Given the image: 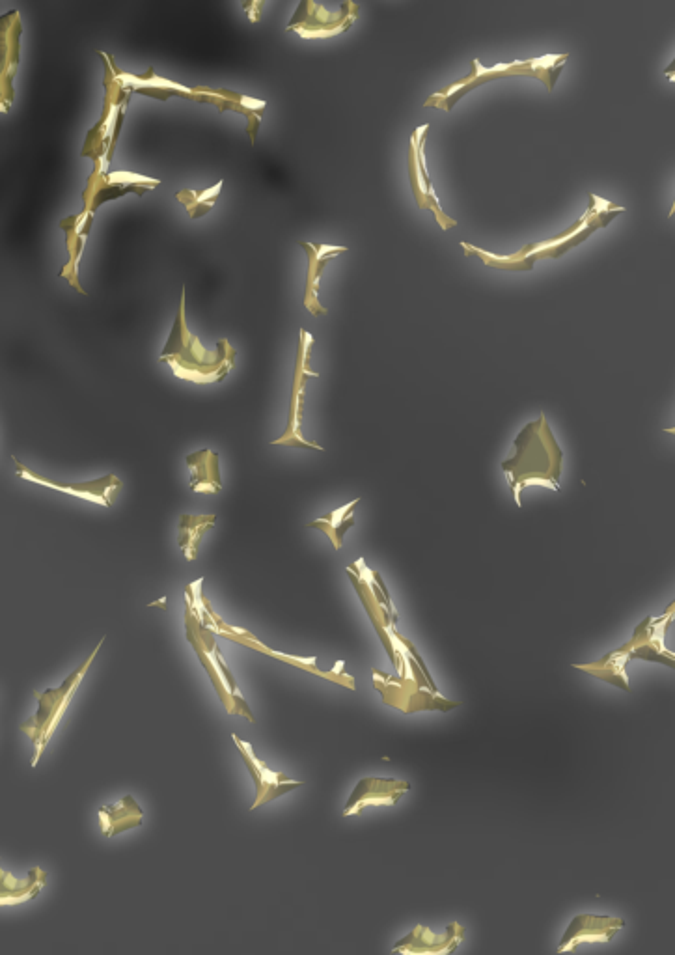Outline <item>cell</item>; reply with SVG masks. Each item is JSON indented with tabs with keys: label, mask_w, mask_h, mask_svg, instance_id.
Returning a JSON list of instances; mask_svg holds the SVG:
<instances>
[{
	"label": "cell",
	"mask_w": 675,
	"mask_h": 955,
	"mask_svg": "<svg viewBox=\"0 0 675 955\" xmlns=\"http://www.w3.org/2000/svg\"><path fill=\"white\" fill-rule=\"evenodd\" d=\"M359 504V500H353L351 506H345V508H340L336 512L329 513L321 519H317L314 523H310L308 528H317V530H323L329 538H331L332 543H334V549H340L342 547V541H344V534L355 525L353 519H347V515H351V510Z\"/></svg>",
	"instance_id": "cell-17"
},
{
	"label": "cell",
	"mask_w": 675,
	"mask_h": 955,
	"mask_svg": "<svg viewBox=\"0 0 675 955\" xmlns=\"http://www.w3.org/2000/svg\"><path fill=\"white\" fill-rule=\"evenodd\" d=\"M664 75H666V79H668V81L675 83V60L672 62V64H670V66H668V68H666V70H664Z\"/></svg>",
	"instance_id": "cell-18"
},
{
	"label": "cell",
	"mask_w": 675,
	"mask_h": 955,
	"mask_svg": "<svg viewBox=\"0 0 675 955\" xmlns=\"http://www.w3.org/2000/svg\"><path fill=\"white\" fill-rule=\"evenodd\" d=\"M429 125L420 127L414 131L413 142H411V152H409V170H411V181H413L414 196L420 208L429 209L435 213L437 221L441 224L442 230L454 228L455 221L446 217L442 213L441 204L435 200V194L431 189V180L426 174V165H424V142L428 139Z\"/></svg>",
	"instance_id": "cell-10"
},
{
	"label": "cell",
	"mask_w": 675,
	"mask_h": 955,
	"mask_svg": "<svg viewBox=\"0 0 675 955\" xmlns=\"http://www.w3.org/2000/svg\"><path fill=\"white\" fill-rule=\"evenodd\" d=\"M621 213H625V209L620 208V206H614V204H610V202L601 198V204H599L597 211L593 213L592 217H590V221L586 222L584 228L579 230L575 236H571L569 239L562 241V243H558V245H554V247H549V249L532 252L530 256H526V258L519 260V262H504L502 258L491 256V254L483 252L482 249L472 247L469 243H461V247H463V250H465L469 256H478L485 265H491V267H496V269H506V271H532L534 265L541 262V260H558L560 256H564L567 250L579 247L580 243H584L588 237L592 236L593 232H597V230H601V228H607L608 224L614 221Z\"/></svg>",
	"instance_id": "cell-4"
},
{
	"label": "cell",
	"mask_w": 675,
	"mask_h": 955,
	"mask_svg": "<svg viewBox=\"0 0 675 955\" xmlns=\"http://www.w3.org/2000/svg\"><path fill=\"white\" fill-rule=\"evenodd\" d=\"M465 931V926L457 922H452L441 935L426 926H416L392 946V952L400 955H452L465 941Z\"/></svg>",
	"instance_id": "cell-7"
},
{
	"label": "cell",
	"mask_w": 675,
	"mask_h": 955,
	"mask_svg": "<svg viewBox=\"0 0 675 955\" xmlns=\"http://www.w3.org/2000/svg\"><path fill=\"white\" fill-rule=\"evenodd\" d=\"M411 789L409 782L394 778H362L344 806V817L357 816L368 806H394Z\"/></svg>",
	"instance_id": "cell-9"
},
{
	"label": "cell",
	"mask_w": 675,
	"mask_h": 955,
	"mask_svg": "<svg viewBox=\"0 0 675 955\" xmlns=\"http://www.w3.org/2000/svg\"><path fill=\"white\" fill-rule=\"evenodd\" d=\"M142 819H144V812L131 795H125L124 799L118 804L99 808L101 832L107 838H114L122 832L142 827V823H144Z\"/></svg>",
	"instance_id": "cell-12"
},
{
	"label": "cell",
	"mask_w": 675,
	"mask_h": 955,
	"mask_svg": "<svg viewBox=\"0 0 675 955\" xmlns=\"http://www.w3.org/2000/svg\"><path fill=\"white\" fill-rule=\"evenodd\" d=\"M105 642V637L101 638L97 642L96 648L90 653V657L79 665V668L69 676L68 679H64V683L56 689H47L45 693L36 694V700H38V709L36 713L30 717V719L21 724V732L27 734L34 745V758H32V767H36L40 758H42L43 748L47 747L49 739L55 734L56 726L60 724V719L64 715V711L68 709L73 696H75V691L79 689L81 681H83L84 674L88 672L90 665L94 663L96 659L97 651L103 646Z\"/></svg>",
	"instance_id": "cell-2"
},
{
	"label": "cell",
	"mask_w": 675,
	"mask_h": 955,
	"mask_svg": "<svg viewBox=\"0 0 675 955\" xmlns=\"http://www.w3.org/2000/svg\"><path fill=\"white\" fill-rule=\"evenodd\" d=\"M17 465V476L23 478V480H28L32 484L43 485V487H49V489H55V491H60V493H66V495H71L75 499L88 500V502H94V504H99V506H105V508H111L114 504V500L118 497V493L122 491L124 487V482L114 476V474H107V476H101L97 480H90V482H83V484H64V482H56V480H51V478H45V476H40L38 472L32 471L25 467L23 463L15 461Z\"/></svg>",
	"instance_id": "cell-6"
},
{
	"label": "cell",
	"mask_w": 675,
	"mask_h": 955,
	"mask_svg": "<svg viewBox=\"0 0 675 955\" xmlns=\"http://www.w3.org/2000/svg\"><path fill=\"white\" fill-rule=\"evenodd\" d=\"M567 58H569L567 55H545L541 58L526 60V62L498 64L493 68H485L480 60H472V71L469 75H465L461 81L450 84L439 94L429 97L426 107L450 112L457 105V101L467 96L474 88L489 81L506 79V77H532V79H538L539 83H543V86L552 92L560 73L564 70Z\"/></svg>",
	"instance_id": "cell-1"
},
{
	"label": "cell",
	"mask_w": 675,
	"mask_h": 955,
	"mask_svg": "<svg viewBox=\"0 0 675 955\" xmlns=\"http://www.w3.org/2000/svg\"><path fill=\"white\" fill-rule=\"evenodd\" d=\"M204 609H206L207 614L211 616L213 625H217V627H213L217 635L228 638V640H234V642H237V644H243V646L252 648V650L265 653V655H269V657H273V659H278V661H284V663H288V665L297 666V668H304V670H308V672H312V674H317V676H321V678L334 679V676H331V674H325V672H321L319 668H316V665H314V663H316V659H299V657L282 655V653H278V651H273L271 648H267L265 644H262L258 638L254 637L252 633L245 631V629H239V627H232V625H228V623L224 622L222 618H219V616L213 612V609H211V605H209V601H207L206 597H204Z\"/></svg>",
	"instance_id": "cell-11"
},
{
	"label": "cell",
	"mask_w": 675,
	"mask_h": 955,
	"mask_svg": "<svg viewBox=\"0 0 675 955\" xmlns=\"http://www.w3.org/2000/svg\"><path fill=\"white\" fill-rule=\"evenodd\" d=\"M623 928H625L623 918L601 916V914H579L565 929L558 944V954L575 952L582 942H610Z\"/></svg>",
	"instance_id": "cell-8"
},
{
	"label": "cell",
	"mask_w": 675,
	"mask_h": 955,
	"mask_svg": "<svg viewBox=\"0 0 675 955\" xmlns=\"http://www.w3.org/2000/svg\"><path fill=\"white\" fill-rule=\"evenodd\" d=\"M232 739H234L235 745L239 748L243 763H245L248 773H250L252 780H254V786H256V799H254V803L250 806V810H258L260 806L273 803V801L280 799V797L286 795V793H291V791H295V789L303 788V782L291 780L290 776L284 775V773H278V771H273V769H269L262 760H258V756L254 754V748H252L250 743L239 739L235 734L232 735Z\"/></svg>",
	"instance_id": "cell-5"
},
{
	"label": "cell",
	"mask_w": 675,
	"mask_h": 955,
	"mask_svg": "<svg viewBox=\"0 0 675 955\" xmlns=\"http://www.w3.org/2000/svg\"><path fill=\"white\" fill-rule=\"evenodd\" d=\"M217 523V515H183L180 521V547L187 560H194L207 530Z\"/></svg>",
	"instance_id": "cell-15"
},
{
	"label": "cell",
	"mask_w": 675,
	"mask_h": 955,
	"mask_svg": "<svg viewBox=\"0 0 675 955\" xmlns=\"http://www.w3.org/2000/svg\"><path fill=\"white\" fill-rule=\"evenodd\" d=\"M674 215H675V202H674V208H672V211H670V217H674Z\"/></svg>",
	"instance_id": "cell-19"
},
{
	"label": "cell",
	"mask_w": 675,
	"mask_h": 955,
	"mask_svg": "<svg viewBox=\"0 0 675 955\" xmlns=\"http://www.w3.org/2000/svg\"><path fill=\"white\" fill-rule=\"evenodd\" d=\"M304 249L308 250L310 254V277H308V290H306V306L314 312V314H325V308L317 305V278L321 275V269L327 265V262L338 256L340 252H345V249L338 247V249H332V247H325V245H317L319 247V252L312 249V245L304 243Z\"/></svg>",
	"instance_id": "cell-16"
},
{
	"label": "cell",
	"mask_w": 675,
	"mask_h": 955,
	"mask_svg": "<svg viewBox=\"0 0 675 955\" xmlns=\"http://www.w3.org/2000/svg\"><path fill=\"white\" fill-rule=\"evenodd\" d=\"M185 633H187V640L189 644L193 646L194 653L198 655V659L202 661V666L207 672V676L211 679L215 691L219 694L221 698V704L230 715H241V717H247L250 722L254 720L252 713H250V707H248L247 702L243 700V696H234L226 679L222 676L221 668L217 665L215 661V655H217V644H215V629L213 627H207L202 616H198L193 610V605L189 601H185Z\"/></svg>",
	"instance_id": "cell-3"
},
{
	"label": "cell",
	"mask_w": 675,
	"mask_h": 955,
	"mask_svg": "<svg viewBox=\"0 0 675 955\" xmlns=\"http://www.w3.org/2000/svg\"><path fill=\"white\" fill-rule=\"evenodd\" d=\"M187 467L191 471V489L194 493L215 495L222 489L219 454L211 450H200L187 457Z\"/></svg>",
	"instance_id": "cell-14"
},
{
	"label": "cell",
	"mask_w": 675,
	"mask_h": 955,
	"mask_svg": "<svg viewBox=\"0 0 675 955\" xmlns=\"http://www.w3.org/2000/svg\"><path fill=\"white\" fill-rule=\"evenodd\" d=\"M49 875L43 872L40 866H34L25 881H17L14 875L6 870L0 872V903L2 905H17L36 900L47 883Z\"/></svg>",
	"instance_id": "cell-13"
}]
</instances>
